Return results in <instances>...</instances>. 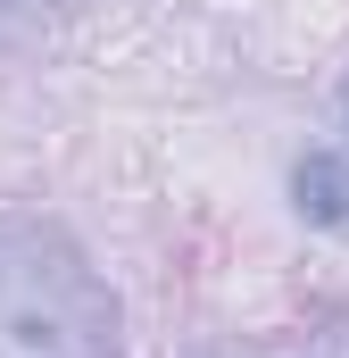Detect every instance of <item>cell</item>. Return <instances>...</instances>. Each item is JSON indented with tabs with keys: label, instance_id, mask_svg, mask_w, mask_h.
I'll return each instance as SVG.
<instances>
[{
	"label": "cell",
	"instance_id": "obj_1",
	"mask_svg": "<svg viewBox=\"0 0 349 358\" xmlns=\"http://www.w3.org/2000/svg\"><path fill=\"white\" fill-rule=\"evenodd\" d=\"M108 275L50 225H0V358H117Z\"/></svg>",
	"mask_w": 349,
	"mask_h": 358
},
{
	"label": "cell",
	"instance_id": "obj_2",
	"mask_svg": "<svg viewBox=\"0 0 349 358\" xmlns=\"http://www.w3.org/2000/svg\"><path fill=\"white\" fill-rule=\"evenodd\" d=\"M291 192H299V217H308V225H349V159L308 150L299 176H291Z\"/></svg>",
	"mask_w": 349,
	"mask_h": 358
},
{
	"label": "cell",
	"instance_id": "obj_3",
	"mask_svg": "<svg viewBox=\"0 0 349 358\" xmlns=\"http://www.w3.org/2000/svg\"><path fill=\"white\" fill-rule=\"evenodd\" d=\"M341 108H349V92H341Z\"/></svg>",
	"mask_w": 349,
	"mask_h": 358
}]
</instances>
